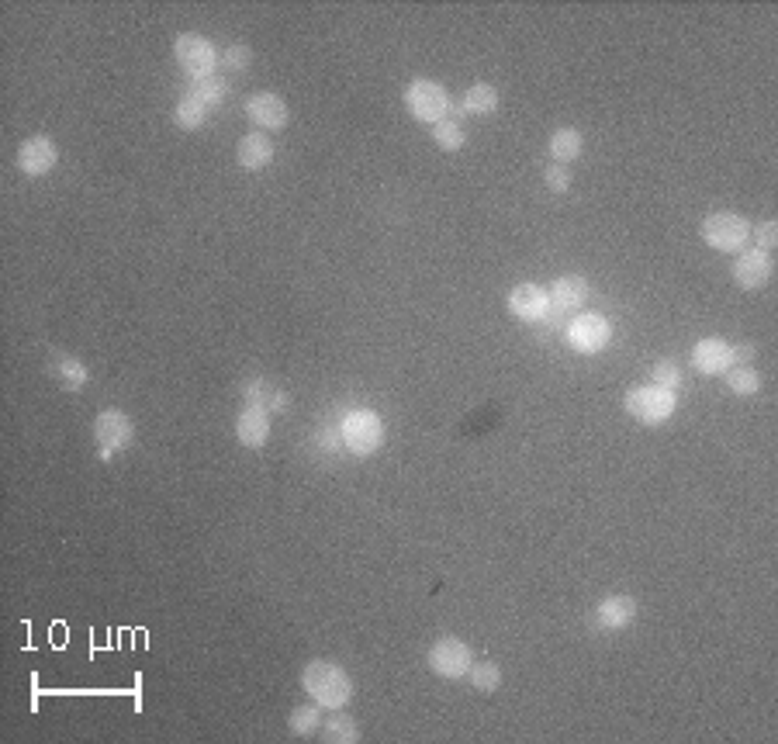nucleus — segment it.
I'll use <instances>...</instances> for the list:
<instances>
[{
    "label": "nucleus",
    "mask_w": 778,
    "mask_h": 744,
    "mask_svg": "<svg viewBox=\"0 0 778 744\" xmlns=\"http://www.w3.org/2000/svg\"><path fill=\"white\" fill-rule=\"evenodd\" d=\"M692 367L706 378H716V374H727L734 367V347L720 336H706L692 347Z\"/></svg>",
    "instance_id": "nucleus-12"
},
{
    "label": "nucleus",
    "mask_w": 778,
    "mask_h": 744,
    "mask_svg": "<svg viewBox=\"0 0 778 744\" xmlns=\"http://www.w3.org/2000/svg\"><path fill=\"white\" fill-rule=\"evenodd\" d=\"M751 239H754V250L772 253V250H775V243H778V222H775V219H768V222L754 225V229H751Z\"/></svg>",
    "instance_id": "nucleus-30"
},
{
    "label": "nucleus",
    "mask_w": 778,
    "mask_h": 744,
    "mask_svg": "<svg viewBox=\"0 0 778 744\" xmlns=\"http://www.w3.org/2000/svg\"><path fill=\"white\" fill-rule=\"evenodd\" d=\"M191 94L201 97L208 108H215V104H222L225 97H229V84H225V80H218V77H208V80H198Z\"/></svg>",
    "instance_id": "nucleus-28"
},
{
    "label": "nucleus",
    "mask_w": 778,
    "mask_h": 744,
    "mask_svg": "<svg viewBox=\"0 0 778 744\" xmlns=\"http://www.w3.org/2000/svg\"><path fill=\"white\" fill-rule=\"evenodd\" d=\"M581 149H585V135L578 129H557L550 135V156H554V163H564V167H568L571 160L581 156Z\"/></svg>",
    "instance_id": "nucleus-20"
},
{
    "label": "nucleus",
    "mask_w": 778,
    "mask_h": 744,
    "mask_svg": "<svg viewBox=\"0 0 778 744\" xmlns=\"http://www.w3.org/2000/svg\"><path fill=\"white\" fill-rule=\"evenodd\" d=\"M730 274H734L737 288L744 291H761L768 281H772L775 274V263H772V253H761V250H740L734 267H730Z\"/></svg>",
    "instance_id": "nucleus-10"
},
{
    "label": "nucleus",
    "mask_w": 778,
    "mask_h": 744,
    "mask_svg": "<svg viewBox=\"0 0 778 744\" xmlns=\"http://www.w3.org/2000/svg\"><path fill=\"white\" fill-rule=\"evenodd\" d=\"M173 59H177L180 70L194 80L215 77V66L222 63V56H218L215 45H211L205 35H194V32L177 35V42H173Z\"/></svg>",
    "instance_id": "nucleus-6"
},
{
    "label": "nucleus",
    "mask_w": 778,
    "mask_h": 744,
    "mask_svg": "<svg viewBox=\"0 0 778 744\" xmlns=\"http://www.w3.org/2000/svg\"><path fill=\"white\" fill-rule=\"evenodd\" d=\"M322 741H336V744H357L360 741V727L350 713L343 710H332V717L322 724Z\"/></svg>",
    "instance_id": "nucleus-21"
},
{
    "label": "nucleus",
    "mask_w": 778,
    "mask_h": 744,
    "mask_svg": "<svg viewBox=\"0 0 778 744\" xmlns=\"http://www.w3.org/2000/svg\"><path fill=\"white\" fill-rule=\"evenodd\" d=\"M319 727H322L319 703L315 706H294L291 717H287V731H291L294 738H308V734H315Z\"/></svg>",
    "instance_id": "nucleus-24"
},
{
    "label": "nucleus",
    "mask_w": 778,
    "mask_h": 744,
    "mask_svg": "<svg viewBox=\"0 0 778 744\" xmlns=\"http://www.w3.org/2000/svg\"><path fill=\"white\" fill-rule=\"evenodd\" d=\"M339 437H343L350 454L370 457L384 443V423L374 409H353L346 412L343 426H339Z\"/></svg>",
    "instance_id": "nucleus-5"
},
{
    "label": "nucleus",
    "mask_w": 778,
    "mask_h": 744,
    "mask_svg": "<svg viewBox=\"0 0 778 744\" xmlns=\"http://www.w3.org/2000/svg\"><path fill=\"white\" fill-rule=\"evenodd\" d=\"M246 115H249V122L253 125H260L263 132H277V129H284L287 125V104H284V97H277L274 90H260V94H253L246 101Z\"/></svg>",
    "instance_id": "nucleus-13"
},
{
    "label": "nucleus",
    "mask_w": 778,
    "mask_h": 744,
    "mask_svg": "<svg viewBox=\"0 0 778 744\" xmlns=\"http://www.w3.org/2000/svg\"><path fill=\"white\" fill-rule=\"evenodd\" d=\"M429 668H433L440 679H467L474 665V655L460 637H440V641L429 648Z\"/></svg>",
    "instance_id": "nucleus-9"
},
{
    "label": "nucleus",
    "mask_w": 778,
    "mask_h": 744,
    "mask_svg": "<svg viewBox=\"0 0 778 744\" xmlns=\"http://www.w3.org/2000/svg\"><path fill=\"white\" fill-rule=\"evenodd\" d=\"M509 312L523 322H543L550 315V295L540 284H516L509 291Z\"/></svg>",
    "instance_id": "nucleus-14"
},
{
    "label": "nucleus",
    "mask_w": 778,
    "mask_h": 744,
    "mask_svg": "<svg viewBox=\"0 0 778 744\" xmlns=\"http://www.w3.org/2000/svg\"><path fill=\"white\" fill-rule=\"evenodd\" d=\"M699 236L716 253H740L751 243V222L737 212H713L702 219Z\"/></svg>",
    "instance_id": "nucleus-2"
},
{
    "label": "nucleus",
    "mask_w": 778,
    "mask_h": 744,
    "mask_svg": "<svg viewBox=\"0 0 778 744\" xmlns=\"http://www.w3.org/2000/svg\"><path fill=\"white\" fill-rule=\"evenodd\" d=\"M59 163V149L49 135H32L18 146V170L25 177H45Z\"/></svg>",
    "instance_id": "nucleus-11"
},
{
    "label": "nucleus",
    "mask_w": 778,
    "mask_h": 744,
    "mask_svg": "<svg viewBox=\"0 0 778 744\" xmlns=\"http://www.w3.org/2000/svg\"><path fill=\"white\" fill-rule=\"evenodd\" d=\"M675 392L668 388H657V385H637L630 388L623 398V409L637 419L640 426H661L675 416Z\"/></svg>",
    "instance_id": "nucleus-3"
},
{
    "label": "nucleus",
    "mask_w": 778,
    "mask_h": 744,
    "mask_svg": "<svg viewBox=\"0 0 778 744\" xmlns=\"http://www.w3.org/2000/svg\"><path fill=\"white\" fill-rule=\"evenodd\" d=\"M467 682H471L478 693H495V689L502 686V672H498V665H492V661H481V665H471Z\"/></svg>",
    "instance_id": "nucleus-27"
},
{
    "label": "nucleus",
    "mask_w": 778,
    "mask_h": 744,
    "mask_svg": "<svg viewBox=\"0 0 778 744\" xmlns=\"http://www.w3.org/2000/svg\"><path fill=\"white\" fill-rule=\"evenodd\" d=\"M498 101H502V97H498V90L492 84H474L464 94V111L467 115H495Z\"/></svg>",
    "instance_id": "nucleus-22"
},
{
    "label": "nucleus",
    "mask_w": 778,
    "mask_h": 744,
    "mask_svg": "<svg viewBox=\"0 0 778 744\" xmlns=\"http://www.w3.org/2000/svg\"><path fill=\"white\" fill-rule=\"evenodd\" d=\"M547 295H550V312L571 315V312H578V308L585 305L588 281L581 274H564V277H557V281L550 284Z\"/></svg>",
    "instance_id": "nucleus-15"
},
{
    "label": "nucleus",
    "mask_w": 778,
    "mask_h": 744,
    "mask_svg": "<svg viewBox=\"0 0 778 744\" xmlns=\"http://www.w3.org/2000/svg\"><path fill=\"white\" fill-rule=\"evenodd\" d=\"M723 378H727V388L734 395H758L761 392V374L754 371L751 364H734L727 374H723Z\"/></svg>",
    "instance_id": "nucleus-23"
},
{
    "label": "nucleus",
    "mask_w": 778,
    "mask_h": 744,
    "mask_svg": "<svg viewBox=\"0 0 778 744\" xmlns=\"http://www.w3.org/2000/svg\"><path fill=\"white\" fill-rule=\"evenodd\" d=\"M135 440V426L128 419V412L122 409H104L97 412L94 419V443H97V454L101 461H111L118 450H125L128 443Z\"/></svg>",
    "instance_id": "nucleus-7"
},
{
    "label": "nucleus",
    "mask_w": 778,
    "mask_h": 744,
    "mask_svg": "<svg viewBox=\"0 0 778 744\" xmlns=\"http://www.w3.org/2000/svg\"><path fill=\"white\" fill-rule=\"evenodd\" d=\"M613 340V326H609L606 315L599 312H578L568 326V343L574 353H585V357H595L602 353Z\"/></svg>",
    "instance_id": "nucleus-8"
},
{
    "label": "nucleus",
    "mask_w": 778,
    "mask_h": 744,
    "mask_svg": "<svg viewBox=\"0 0 778 744\" xmlns=\"http://www.w3.org/2000/svg\"><path fill=\"white\" fill-rule=\"evenodd\" d=\"M405 108L415 122H426V125H436V122H447V115L453 111V101L447 94V87L436 84V80H412L405 87Z\"/></svg>",
    "instance_id": "nucleus-4"
},
{
    "label": "nucleus",
    "mask_w": 778,
    "mask_h": 744,
    "mask_svg": "<svg viewBox=\"0 0 778 744\" xmlns=\"http://www.w3.org/2000/svg\"><path fill=\"white\" fill-rule=\"evenodd\" d=\"M543 180H547V187L554 194H564L571 187V170L564 167V163H550L547 174H543Z\"/></svg>",
    "instance_id": "nucleus-32"
},
{
    "label": "nucleus",
    "mask_w": 778,
    "mask_h": 744,
    "mask_svg": "<svg viewBox=\"0 0 778 744\" xmlns=\"http://www.w3.org/2000/svg\"><path fill=\"white\" fill-rule=\"evenodd\" d=\"M751 360H754L751 343H740V347H734V364H751Z\"/></svg>",
    "instance_id": "nucleus-33"
},
{
    "label": "nucleus",
    "mask_w": 778,
    "mask_h": 744,
    "mask_svg": "<svg viewBox=\"0 0 778 744\" xmlns=\"http://www.w3.org/2000/svg\"><path fill=\"white\" fill-rule=\"evenodd\" d=\"M651 374H654L651 385H657V388H668V392H675V388L682 385V367H678L675 360H657Z\"/></svg>",
    "instance_id": "nucleus-29"
},
{
    "label": "nucleus",
    "mask_w": 778,
    "mask_h": 744,
    "mask_svg": "<svg viewBox=\"0 0 778 744\" xmlns=\"http://www.w3.org/2000/svg\"><path fill=\"white\" fill-rule=\"evenodd\" d=\"M56 378H59V385H63V388H70V392H80V388L90 381V374H87V367H83L77 357H59Z\"/></svg>",
    "instance_id": "nucleus-26"
},
{
    "label": "nucleus",
    "mask_w": 778,
    "mask_h": 744,
    "mask_svg": "<svg viewBox=\"0 0 778 744\" xmlns=\"http://www.w3.org/2000/svg\"><path fill=\"white\" fill-rule=\"evenodd\" d=\"M173 122H177L184 132H198L201 125L208 122V104L194 94H184L177 101V108H173Z\"/></svg>",
    "instance_id": "nucleus-19"
},
{
    "label": "nucleus",
    "mask_w": 778,
    "mask_h": 744,
    "mask_svg": "<svg viewBox=\"0 0 778 744\" xmlns=\"http://www.w3.org/2000/svg\"><path fill=\"white\" fill-rule=\"evenodd\" d=\"M236 437H239V443L243 447H249V450H260L263 443H267V437H270V416H267V409L263 405H253L249 402L243 412H239V419H236Z\"/></svg>",
    "instance_id": "nucleus-17"
},
{
    "label": "nucleus",
    "mask_w": 778,
    "mask_h": 744,
    "mask_svg": "<svg viewBox=\"0 0 778 744\" xmlns=\"http://www.w3.org/2000/svg\"><path fill=\"white\" fill-rule=\"evenodd\" d=\"M433 142L443 149V153H460V149H464V142H467V135H464V129H460L457 122H453V118H447V122H436L433 125Z\"/></svg>",
    "instance_id": "nucleus-25"
},
{
    "label": "nucleus",
    "mask_w": 778,
    "mask_h": 744,
    "mask_svg": "<svg viewBox=\"0 0 778 744\" xmlns=\"http://www.w3.org/2000/svg\"><path fill=\"white\" fill-rule=\"evenodd\" d=\"M222 63H225V70H236V73H243L246 66L253 63V49H249V45H243V42L229 45V49L222 52Z\"/></svg>",
    "instance_id": "nucleus-31"
},
{
    "label": "nucleus",
    "mask_w": 778,
    "mask_h": 744,
    "mask_svg": "<svg viewBox=\"0 0 778 744\" xmlns=\"http://www.w3.org/2000/svg\"><path fill=\"white\" fill-rule=\"evenodd\" d=\"M301 686H305L308 700L319 706H329V710H343L353 696V682H350V675H346V668L336 665V661H326V658L308 661L305 672H301Z\"/></svg>",
    "instance_id": "nucleus-1"
},
{
    "label": "nucleus",
    "mask_w": 778,
    "mask_h": 744,
    "mask_svg": "<svg viewBox=\"0 0 778 744\" xmlns=\"http://www.w3.org/2000/svg\"><path fill=\"white\" fill-rule=\"evenodd\" d=\"M274 142H270L267 132H246L243 139H239L236 146V163L243 170H249V174H256V170L270 167L274 163Z\"/></svg>",
    "instance_id": "nucleus-16"
},
{
    "label": "nucleus",
    "mask_w": 778,
    "mask_h": 744,
    "mask_svg": "<svg viewBox=\"0 0 778 744\" xmlns=\"http://www.w3.org/2000/svg\"><path fill=\"white\" fill-rule=\"evenodd\" d=\"M595 620H599L602 630H626L633 620H637V599L633 596H606L595 610Z\"/></svg>",
    "instance_id": "nucleus-18"
}]
</instances>
